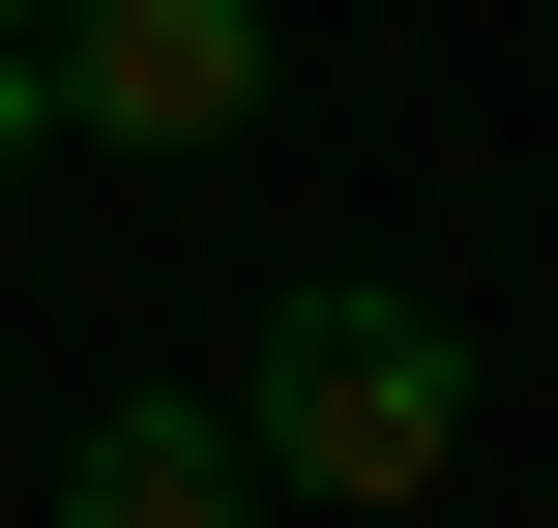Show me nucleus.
<instances>
[{
  "mask_svg": "<svg viewBox=\"0 0 558 528\" xmlns=\"http://www.w3.org/2000/svg\"><path fill=\"white\" fill-rule=\"evenodd\" d=\"M235 470H265V500L412 528L441 470H471V323H441V294H383V265H294V294H265V353H235Z\"/></svg>",
  "mask_w": 558,
  "mask_h": 528,
  "instance_id": "f257e3e1",
  "label": "nucleus"
},
{
  "mask_svg": "<svg viewBox=\"0 0 558 528\" xmlns=\"http://www.w3.org/2000/svg\"><path fill=\"white\" fill-rule=\"evenodd\" d=\"M265 118V0H29V59H0V176H59V147H235Z\"/></svg>",
  "mask_w": 558,
  "mask_h": 528,
  "instance_id": "f03ea898",
  "label": "nucleus"
},
{
  "mask_svg": "<svg viewBox=\"0 0 558 528\" xmlns=\"http://www.w3.org/2000/svg\"><path fill=\"white\" fill-rule=\"evenodd\" d=\"M265 470H235V412H177V382H118L88 441H59V528H235Z\"/></svg>",
  "mask_w": 558,
  "mask_h": 528,
  "instance_id": "7ed1b4c3",
  "label": "nucleus"
},
{
  "mask_svg": "<svg viewBox=\"0 0 558 528\" xmlns=\"http://www.w3.org/2000/svg\"><path fill=\"white\" fill-rule=\"evenodd\" d=\"M0 59H29V0H0Z\"/></svg>",
  "mask_w": 558,
  "mask_h": 528,
  "instance_id": "20e7f679",
  "label": "nucleus"
}]
</instances>
